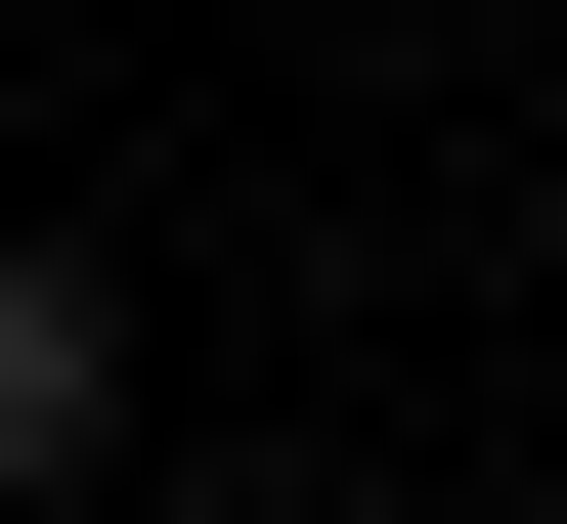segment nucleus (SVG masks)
<instances>
[{
	"label": "nucleus",
	"instance_id": "f257e3e1",
	"mask_svg": "<svg viewBox=\"0 0 567 524\" xmlns=\"http://www.w3.org/2000/svg\"><path fill=\"white\" fill-rule=\"evenodd\" d=\"M87 438H132V306H87V263H0V481H87Z\"/></svg>",
	"mask_w": 567,
	"mask_h": 524
}]
</instances>
